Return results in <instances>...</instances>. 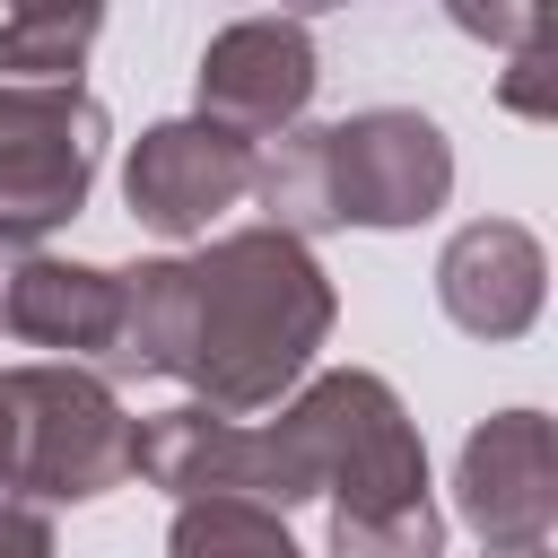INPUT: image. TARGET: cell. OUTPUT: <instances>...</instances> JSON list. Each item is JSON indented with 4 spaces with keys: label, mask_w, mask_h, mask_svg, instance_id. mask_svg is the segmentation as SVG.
<instances>
[{
    "label": "cell",
    "mask_w": 558,
    "mask_h": 558,
    "mask_svg": "<svg viewBox=\"0 0 558 558\" xmlns=\"http://www.w3.org/2000/svg\"><path fill=\"white\" fill-rule=\"evenodd\" d=\"M140 480V418L96 366L26 357L0 366V497L9 506H87Z\"/></svg>",
    "instance_id": "cell-3"
},
{
    "label": "cell",
    "mask_w": 558,
    "mask_h": 558,
    "mask_svg": "<svg viewBox=\"0 0 558 558\" xmlns=\"http://www.w3.org/2000/svg\"><path fill=\"white\" fill-rule=\"evenodd\" d=\"M453 26H462V35H480V44L523 52V44H532V35H549L558 17H549V9H453Z\"/></svg>",
    "instance_id": "cell-13"
},
{
    "label": "cell",
    "mask_w": 558,
    "mask_h": 558,
    "mask_svg": "<svg viewBox=\"0 0 558 558\" xmlns=\"http://www.w3.org/2000/svg\"><path fill=\"white\" fill-rule=\"evenodd\" d=\"M105 105L87 87H0V235H52L87 209L105 166Z\"/></svg>",
    "instance_id": "cell-4"
},
{
    "label": "cell",
    "mask_w": 558,
    "mask_h": 558,
    "mask_svg": "<svg viewBox=\"0 0 558 558\" xmlns=\"http://www.w3.org/2000/svg\"><path fill=\"white\" fill-rule=\"evenodd\" d=\"M262 227L279 235H331V227H427L453 201V140L418 105H366L349 122H296L253 166Z\"/></svg>",
    "instance_id": "cell-2"
},
{
    "label": "cell",
    "mask_w": 558,
    "mask_h": 558,
    "mask_svg": "<svg viewBox=\"0 0 558 558\" xmlns=\"http://www.w3.org/2000/svg\"><path fill=\"white\" fill-rule=\"evenodd\" d=\"M166 558H305V549L288 541V514H270L253 497H192V506H174Z\"/></svg>",
    "instance_id": "cell-11"
},
{
    "label": "cell",
    "mask_w": 558,
    "mask_h": 558,
    "mask_svg": "<svg viewBox=\"0 0 558 558\" xmlns=\"http://www.w3.org/2000/svg\"><path fill=\"white\" fill-rule=\"evenodd\" d=\"M497 105L523 113V122H549V113H558V26L532 35V44L497 70Z\"/></svg>",
    "instance_id": "cell-12"
},
{
    "label": "cell",
    "mask_w": 558,
    "mask_h": 558,
    "mask_svg": "<svg viewBox=\"0 0 558 558\" xmlns=\"http://www.w3.org/2000/svg\"><path fill=\"white\" fill-rule=\"evenodd\" d=\"M323 87V61H314V26L305 17H235L201 44V122L270 148L305 122Z\"/></svg>",
    "instance_id": "cell-8"
},
{
    "label": "cell",
    "mask_w": 558,
    "mask_h": 558,
    "mask_svg": "<svg viewBox=\"0 0 558 558\" xmlns=\"http://www.w3.org/2000/svg\"><path fill=\"white\" fill-rule=\"evenodd\" d=\"M331 323L340 296L314 244L279 227H227L192 253L122 270L113 375H166L209 418H262L314 375Z\"/></svg>",
    "instance_id": "cell-1"
},
{
    "label": "cell",
    "mask_w": 558,
    "mask_h": 558,
    "mask_svg": "<svg viewBox=\"0 0 558 558\" xmlns=\"http://www.w3.org/2000/svg\"><path fill=\"white\" fill-rule=\"evenodd\" d=\"M96 35H105L96 9H9L0 17V87H78V61Z\"/></svg>",
    "instance_id": "cell-10"
},
{
    "label": "cell",
    "mask_w": 558,
    "mask_h": 558,
    "mask_svg": "<svg viewBox=\"0 0 558 558\" xmlns=\"http://www.w3.org/2000/svg\"><path fill=\"white\" fill-rule=\"evenodd\" d=\"M253 166H262L253 140L183 113V122L140 131V148H131V166H122V201H131V218H140L148 235H166V244H209V227H218L235 201H253Z\"/></svg>",
    "instance_id": "cell-6"
},
{
    "label": "cell",
    "mask_w": 558,
    "mask_h": 558,
    "mask_svg": "<svg viewBox=\"0 0 558 558\" xmlns=\"http://www.w3.org/2000/svg\"><path fill=\"white\" fill-rule=\"evenodd\" d=\"M0 340L61 349V366H96L113 384L122 349V270L61 262L35 235H0Z\"/></svg>",
    "instance_id": "cell-7"
},
{
    "label": "cell",
    "mask_w": 558,
    "mask_h": 558,
    "mask_svg": "<svg viewBox=\"0 0 558 558\" xmlns=\"http://www.w3.org/2000/svg\"><path fill=\"white\" fill-rule=\"evenodd\" d=\"M549 296V253L523 218H471L436 253V305L471 340H523Z\"/></svg>",
    "instance_id": "cell-9"
},
{
    "label": "cell",
    "mask_w": 558,
    "mask_h": 558,
    "mask_svg": "<svg viewBox=\"0 0 558 558\" xmlns=\"http://www.w3.org/2000/svg\"><path fill=\"white\" fill-rule=\"evenodd\" d=\"M0 558H52V523L35 506H9L0 497Z\"/></svg>",
    "instance_id": "cell-14"
},
{
    "label": "cell",
    "mask_w": 558,
    "mask_h": 558,
    "mask_svg": "<svg viewBox=\"0 0 558 558\" xmlns=\"http://www.w3.org/2000/svg\"><path fill=\"white\" fill-rule=\"evenodd\" d=\"M453 514L480 532L488 558H549L558 532V436L549 410H497L462 436Z\"/></svg>",
    "instance_id": "cell-5"
}]
</instances>
